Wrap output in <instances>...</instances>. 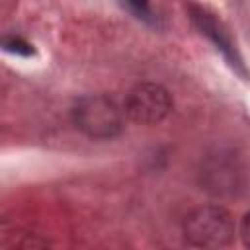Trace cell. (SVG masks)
Returning a JSON list of instances; mask_svg holds the SVG:
<instances>
[{
    "instance_id": "6da1fadb",
    "label": "cell",
    "mask_w": 250,
    "mask_h": 250,
    "mask_svg": "<svg viewBox=\"0 0 250 250\" xmlns=\"http://www.w3.org/2000/svg\"><path fill=\"white\" fill-rule=\"evenodd\" d=\"M184 238L201 250H221L234 240L236 225L221 205H199L191 209L182 225Z\"/></svg>"
},
{
    "instance_id": "7a4b0ae2",
    "label": "cell",
    "mask_w": 250,
    "mask_h": 250,
    "mask_svg": "<svg viewBox=\"0 0 250 250\" xmlns=\"http://www.w3.org/2000/svg\"><path fill=\"white\" fill-rule=\"evenodd\" d=\"M123 113L117 104L104 94H88L76 100L72 121L90 139H113L123 129Z\"/></svg>"
},
{
    "instance_id": "3957f363",
    "label": "cell",
    "mask_w": 250,
    "mask_h": 250,
    "mask_svg": "<svg viewBox=\"0 0 250 250\" xmlns=\"http://www.w3.org/2000/svg\"><path fill=\"white\" fill-rule=\"evenodd\" d=\"M174 100L170 92L156 82H141L125 96V115L141 125L160 123L172 111Z\"/></svg>"
},
{
    "instance_id": "277c9868",
    "label": "cell",
    "mask_w": 250,
    "mask_h": 250,
    "mask_svg": "<svg viewBox=\"0 0 250 250\" xmlns=\"http://www.w3.org/2000/svg\"><path fill=\"white\" fill-rule=\"evenodd\" d=\"M6 250H47V242L37 234L23 232V234H16L8 242Z\"/></svg>"
},
{
    "instance_id": "5b68a950",
    "label": "cell",
    "mask_w": 250,
    "mask_h": 250,
    "mask_svg": "<svg viewBox=\"0 0 250 250\" xmlns=\"http://www.w3.org/2000/svg\"><path fill=\"white\" fill-rule=\"evenodd\" d=\"M4 47H6V51H10V53H20V55H29V53H33L31 45L25 43V41L20 39V37H10V39H6V41H4Z\"/></svg>"
},
{
    "instance_id": "8992f818",
    "label": "cell",
    "mask_w": 250,
    "mask_h": 250,
    "mask_svg": "<svg viewBox=\"0 0 250 250\" xmlns=\"http://www.w3.org/2000/svg\"><path fill=\"white\" fill-rule=\"evenodd\" d=\"M240 236H242V242H244V246L250 250V211L242 217V221H240Z\"/></svg>"
}]
</instances>
